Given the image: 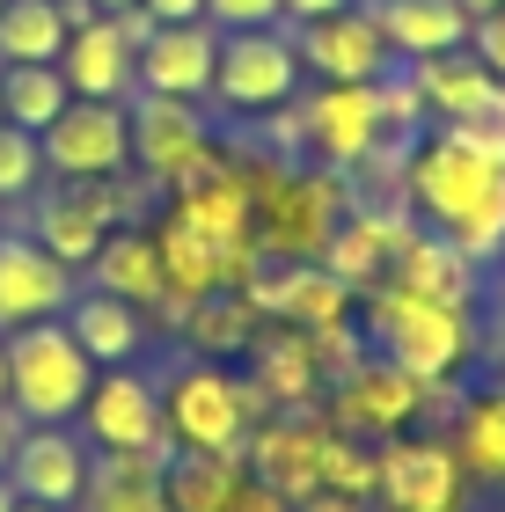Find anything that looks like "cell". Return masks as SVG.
I'll return each mask as SVG.
<instances>
[{
  "label": "cell",
  "mask_w": 505,
  "mask_h": 512,
  "mask_svg": "<svg viewBox=\"0 0 505 512\" xmlns=\"http://www.w3.org/2000/svg\"><path fill=\"white\" fill-rule=\"evenodd\" d=\"M410 198L432 235H447L476 264L505 249V161H484L447 125H432V139H410Z\"/></svg>",
  "instance_id": "6da1fadb"
},
{
  "label": "cell",
  "mask_w": 505,
  "mask_h": 512,
  "mask_svg": "<svg viewBox=\"0 0 505 512\" xmlns=\"http://www.w3.org/2000/svg\"><path fill=\"white\" fill-rule=\"evenodd\" d=\"M88 388H96V359L74 344L66 315L8 330V410L22 425H74Z\"/></svg>",
  "instance_id": "7a4b0ae2"
},
{
  "label": "cell",
  "mask_w": 505,
  "mask_h": 512,
  "mask_svg": "<svg viewBox=\"0 0 505 512\" xmlns=\"http://www.w3.org/2000/svg\"><path fill=\"white\" fill-rule=\"evenodd\" d=\"M374 352L388 366H403L410 381L432 388L469 359V322H462V308H440V300H425V293L381 286L374 293Z\"/></svg>",
  "instance_id": "3957f363"
},
{
  "label": "cell",
  "mask_w": 505,
  "mask_h": 512,
  "mask_svg": "<svg viewBox=\"0 0 505 512\" xmlns=\"http://www.w3.org/2000/svg\"><path fill=\"white\" fill-rule=\"evenodd\" d=\"M301 52L293 37L271 22V30H227L220 37V66H213V96L235 118H279V110L301 103Z\"/></svg>",
  "instance_id": "277c9868"
},
{
  "label": "cell",
  "mask_w": 505,
  "mask_h": 512,
  "mask_svg": "<svg viewBox=\"0 0 505 512\" xmlns=\"http://www.w3.org/2000/svg\"><path fill=\"white\" fill-rule=\"evenodd\" d=\"M162 425L183 454H242L249 395L220 359H183L162 388Z\"/></svg>",
  "instance_id": "5b68a950"
},
{
  "label": "cell",
  "mask_w": 505,
  "mask_h": 512,
  "mask_svg": "<svg viewBox=\"0 0 505 512\" xmlns=\"http://www.w3.org/2000/svg\"><path fill=\"white\" fill-rule=\"evenodd\" d=\"M44 147V169L59 183H103V176H125L132 169V103H96V96H74L52 125L37 132Z\"/></svg>",
  "instance_id": "8992f818"
},
{
  "label": "cell",
  "mask_w": 505,
  "mask_h": 512,
  "mask_svg": "<svg viewBox=\"0 0 505 512\" xmlns=\"http://www.w3.org/2000/svg\"><path fill=\"white\" fill-rule=\"evenodd\" d=\"M462 454L447 439H381L374 447V505L388 512H462Z\"/></svg>",
  "instance_id": "52a82bcc"
},
{
  "label": "cell",
  "mask_w": 505,
  "mask_h": 512,
  "mask_svg": "<svg viewBox=\"0 0 505 512\" xmlns=\"http://www.w3.org/2000/svg\"><path fill=\"white\" fill-rule=\"evenodd\" d=\"M81 425L103 454H162V461L176 454V439L162 425V388L147 374H132V366L96 374V388H88V403H81Z\"/></svg>",
  "instance_id": "ba28073f"
},
{
  "label": "cell",
  "mask_w": 505,
  "mask_h": 512,
  "mask_svg": "<svg viewBox=\"0 0 505 512\" xmlns=\"http://www.w3.org/2000/svg\"><path fill=\"white\" fill-rule=\"evenodd\" d=\"M301 110V147L315 161H330V169H359L366 154L381 147V110H374V81H323L308 103H293Z\"/></svg>",
  "instance_id": "9c48e42d"
},
{
  "label": "cell",
  "mask_w": 505,
  "mask_h": 512,
  "mask_svg": "<svg viewBox=\"0 0 505 512\" xmlns=\"http://www.w3.org/2000/svg\"><path fill=\"white\" fill-rule=\"evenodd\" d=\"M132 161L154 183H191L213 169V139H205L198 103H169V96H140L132 103Z\"/></svg>",
  "instance_id": "30bf717a"
},
{
  "label": "cell",
  "mask_w": 505,
  "mask_h": 512,
  "mask_svg": "<svg viewBox=\"0 0 505 512\" xmlns=\"http://www.w3.org/2000/svg\"><path fill=\"white\" fill-rule=\"evenodd\" d=\"M66 308H74V271L37 235H8L0 227V337L30 330V322H52Z\"/></svg>",
  "instance_id": "8fae6325"
},
{
  "label": "cell",
  "mask_w": 505,
  "mask_h": 512,
  "mask_svg": "<svg viewBox=\"0 0 505 512\" xmlns=\"http://www.w3.org/2000/svg\"><path fill=\"white\" fill-rule=\"evenodd\" d=\"M293 52H301V66L315 81H381L388 66H396V52H388V37H381V22L366 15V0L359 8H337L323 22H301L293 30Z\"/></svg>",
  "instance_id": "7c38bea8"
},
{
  "label": "cell",
  "mask_w": 505,
  "mask_h": 512,
  "mask_svg": "<svg viewBox=\"0 0 505 512\" xmlns=\"http://www.w3.org/2000/svg\"><path fill=\"white\" fill-rule=\"evenodd\" d=\"M213 66H220V30L213 22H162V30L140 44V96L205 103L213 96Z\"/></svg>",
  "instance_id": "4fadbf2b"
},
{
  "label": "cell",
  "mask_w": 505,
  "mask_h": 512,
  "mask_svg": "<svg viewBox=\"0 0 505 512\" xmlns=\"http://www.w3.org/2000/svg\"><path fill=\"white\" fill-rule=\"evenodd\" d=\"M8 483H15V498L66 512V505H81V491H88V447L66 425H22L15 454H8Z\"/></svg>",
  "instance_id": "5bb4252c"
},
{
  "label": "cell",
  "mask_w": 505,
  "mask_h": 512,
  "mask_svg": "<svg viewBox=\"0 0 505 512\" xmlns=\"http://www.w3.org/2000/svg\"><path fill=\"white\" fill-rule=\"evenodd\" d=\"M59 74H66L74 96H96V103H132V96H140V52L110 30V15L81 22V30L66 37Z\"/></svg>",
  "instance_id": "9a60e30c"
},
{
  "label": "cell",
  "mask_w": 505,
  "mask_h": 512,
  "mask_svg": "<svg viewBox=\"0 0 505 512\" xmlns=\"http://www.w3.org/2000/svg\"><path fill=\"white\" fill-rule=\"evenodd\" d=\"M425 403V381H410L403 366H359V374H344L337 388V425L359 432V439H396L410 417Z\"/></svg>",
  "instance_id": "2e32d148"
},
{
  "label": "cell",
  "mask_w": 505,
  "mask_h": 512,
  "mask_svg": "<svg viewBox=\"0 0 505 512\" xmlns=\"http://www.w3.org/2000/svg\"><path fill=\"white\" fill-rule=\"evenodd\" d=\"M110 227H118V220H110L103 183H59V191L37 205V227H30V235H37L44 249H52L66 271H88Z\"/></svg>",
  "instance_id": "e0dca14e"
},
{
  "label": "cell",
  "mask_w": 505,
  "mask_h": 512,
  "mask_svg": "<svg viewBox=\"0 0 505 512\" xmlns=\"http://www.w3.org/2000/svg\"><path fill=\"white\" fill-rule=\"evenodd\" d=\"M366 15L381 22L388 52H396L403 66L462 52V44H469V8H462V0H366Z\"/></svg>",
  "instance_id": "ac0fdd59"
},
{
  "label": "cell",
  "mask_w": 505,
  "mask_h": 512,
  "mask_svg": "<svg viewBox=\"0 0 505 512\" xmlns=\"http://www.w3.org/2000/svg\"><path fill=\"white\" fill-rule=\"evenodd\" d=\"M66 330H74V344L96 359V374H110V366H132V359H140V344H147L140 308H132V300H118V293H103V286L74 293Z\"/></svg>",
  "instance_id": "d6986e66"
},
{
  "label": "cell",
  "mask_w": 505,
  "mask_h": 512,
  "mask_svg": "<svg viewBox=\"0 0 505 512\" xmlns=\"http://www.w3.org/2000/svg\"><path fill=\"white\" fill-rule=\"evenodd\" d=\"M396 286L469 315V300H476V256H462L447 235H403V249H396Z\"/></svg>",
  "instance_id": "ffe728a7"
},
{
  "label": "cell",
  "mask_w": 505,
  "mask_h": 512,
  "mask_svg": "<svg viewBox=\"0 0 505 512\" xmlns=\"http://www.w3.org/2000/svg\"><path fill=\"white\" fill-rule=\"evenodd\" d=\"M81 505L88 512H169L162 454H103V461H88Z\"/></svg>",
  "instance_id": "44dd1931"
},
{
  "label": "cell",
  "mask_w": 505,
  "mask_h": 512,
  "mask_svg": "<svg viewBox=\"0 0 505 512\" xmlns=\"http://www.w3.org/2000/svg\"><path fill=\"white\" fill-rule=\"evenodd\" d=\"M88 271H96V286H103V293L132 300V308H140V300H162V293H169V278H162V249H154L147 227H110Z\"/></svg>",
  "instance_id": "7402d4cb"
},
{
  "label": "cell",
  "mask_w": 505,
  "mask_h": 512,
  "mask_svg": "<svg viewBox=\"0 0 505 512\" xmlns=\"http://www.w3.org/2000/svg\"><path fill=\"white\" fill-rule=\"evenodd\" d=\"M410 74H418V96H425V118H432V125L469 118V110L498 88V81H491V66L476 59L469 44H462V52H440V59H418Z\"/></svg>",
  "instance_id": "603a6c76"
},
{
  "label": "cell",
  "mask_w": 505,
  "mask_h": 512,
  "mask_svg": "<svg viewBox=\"0 0 505 512\" xmlns=\"http://www.w3.org/2000/svg\"><path fill=\"white\" fill-rule=\"evenodd\" d=\"M66 37L74 22L59 0H0V66H59Z\"/></svg>",
  "instance_id": "cb8c5ba5"
},
{
  "label": "cell",
  "mask_w": 505,
  "mask_h": 512,
  "mask_svg": "<svg viewBox=\"0 0 505 512\" xmlns=\"http://www.w3.org/2000/svg\"><path fill=\"white\" fill-rule=\"evenodd\" d=\"M162 491H169V512H227L242 498L235 483V454H169L162 461Z\"/></svg>",
  "instance_id": "d4e9b609"
},
{
  "label": "cell",
  "mask_w": 505,
  "mask_h": 512,
  "mask_svg": "<svg viewBox=\"0 0 505 512\" xmlns=\"http://www.w3.org/2000/svg\"><path fill=\"white\" fill-rule=\"evenodd\" d=\"M154 249H162V278L176 293H220V278H235V271H227V264H235V249L213 242V235H198L191 220H169Z\"/></svg>",
  "instance_id": "484cf974"
},
{
  "label": "cell",
  "mask_w": 505,
  "mask_h": 512,
  "mask_svg": "<svg viewBox=\"0 0 505 512\" xmlns=\"http://www.w3.org/2000/svg\"><path fill=\"white\" fill-rule=\"evenodd\" d=\"M257 469H264V491H279L286 505H301V498H315V483H323V439L286 417V425L264 439Z\"/></svg>",
  "instance_id": "4316f807"
},
{
  "label": "cell",
  "mask_w": 505,
  "mask_h": 512,
  "mask_svg": "<svg viewBox=\"0 0 505 512\" xmlns=\"http://www.w3.org/2000/svg\"><path fill=\"white\" fill-rule=\"evenodd\" d=\"M257 300H271V308L286 315V330H337L352 286H344L337 271H286L279 286H257Z\"/></svg>",
  "instance_id": "83f0119b"
},
{
  "label": "cell",
  "mask_w": 505,
  "mask_h": 512,
  "mask_svg": "<svg viewBox=\"0 0 505 512\" xmlns=\"http://www.w3.org/2000/svg\"><path fill=\"white\" fill-rule=\"evenodd\" d=\"M74 103L59 66H0V118L22 125V132H44L59 110Z\"/></svg>",
  "instance_id": "f1b7e54d"
},
{
  "label": "cell",
  "mask_w": 505,
  "mask_h": 512,
  "mask_svg": "<svg viewBox=\"0 0 505 512\" xmlns=\"http://www.w3.org/2000/svg\"><path fill=\"white\" fill-rule=\"evenodd\" d=\"M454 454H462V469L505 476V388H484V395H469V403H462Z\"/></svg>",
  "instance_id": "f546056e"
},
{
  "label": "cell",
  "mask_w": 505,
  "mask_h": 512,
  "mask_svg": "<svg viewBox=\"0 0 505 512\" xmlns=\"http://www.w3.org/2000/svg\"><path fill=\"white\" fill-rule=\"evenodd\" d=\"M257 381L279 395V403H308V395H315V344L293 337V330L257 344Z\"/></svg>",
  "instance_id": "4dcf8cb0"
},
{
  "label": "cell",
  "mask_w": 505,
  "mask_h": 512,
  "mask_svg": "<svg viewBox=\"0 0 505 512\" xmlns=\"http://www.w3.org/2000/svg\"><path fill=\"white\" fill-rule=\"evenodd\" d=\"M37 176H44V147H37V132H22V125L0 118V205L30 198V191H37Z\"/></svg>",
  "instance_id": "1f68e13d"
},
{
  "label": "cell",
  "mask_w": 505,
  "mask_h": 512,
  "mask_svg": "<svg viewBox=\"0 0 505 512\" xmlns=\"http://www.w3.org/2000/svg\"><path fill=\"white\" fill-rule=\"evenodd\" d=\"M323 483H337V498H374V454L366 447H352L344 432H330L323 439Z\"/></svg>",
  "instance_id": "d6a6232c"
},
{
  "label": "cell",
  "mask_w": 505,
  "mask_h": 512,
  "mask_svg": "<svg viewBox=\"0 0 505 512\" xmlns=\"http://www.w3.org/2000/svg\"><path fill=\"white\" fill-rule=\"evenodd\" d=\"M447 132L462 139V147H476L484 161H505V81H498L491 96H484V103L469 110V118H454Z\"/></svg>",
  "instance_id": "836d02e7"
},
{
  "label": "cell",
  "mask_w": 505,
  "mask_h": 512,
  "mask_svg": "<svg viewBox=\"0 0 505 512\" xmlns=\"http://www.w3.org/2000/svg\"><path fill=\"white\" fill-rule=\"evenodd\" d=\"M205 22L213 30H271V22H286V0H205Z\"/></svg>",
  "instance_id": "e575fe53"
},
{
  "label": "cell",
  "mask_w": 505,
  "mask_h": 512,
  "mask_svg": "<svg viewBox=\"0 0 505 512\" xmlns=\"http://www.w3.org/2000/svg\"><path fill=\"white\" fill-rule=\"evenodd\" d=\"M469 52L491 66V81H505V8H491V15L469 22Z\"/></svg>",
  "instance_id": "d590c367"
},
{
  "label": "cell",
  "mask_w": 505,
  "mask_h": 512,
  "mask_svg": "<svg viewBox=\"0 0 505 512\" xmlns=\"http://www.w3.org/2000/svg\"><path fill=\"white\" fill-rule=\"evenodd\" d=\"M154 22H205V0H140Z\"/></svg>",
  "instance_id": "8d00e7d4"
},
{
  "label": "cell",
  "mask_w": 505,
  "mask_h": 512,
  "mask_svg": "<svg viewBox=\"0 0 505 512\" xmlns=\"http://www.w3.org/2000/svg\"><path fill=\"white\" fill-rule=\"evenodd\" d=\"M337 8H359V0H286V22H323Z\"/></svg>",
  "instance_id": "74e56055"
},
{
  "label": "cell",
  "mask_w": 505,
  "mask_h": 512,
  "mask_svg": "<svg viewBox=\"0 0 505 512\" xmlns=\"http://www.w3.org/2000/svg\"><path fill=\"white\" fill-rule=\"evenodd\" d=\"M15 439H22V417H15V410H0V476H8V454H15Z\"/></svg>",
  "instance_id": "f35d334b"
},
{
  "label": "cell",
  "mask_w": 505,
  "mask_h": 512,
  "mask_svg": "<svg viewBox=\"0 0 505 512\" xmlns=\"http://www.w3.org/2000/svg\"><path fill=\"white\" fill-rule=\"evenodd\" d=\"M301 512H366L359 498H301Z\"/></svg>",
  "instance_id": "ab89813d"
},
{
  "label": "cell",
  "mask_w": 505,
  "mask_h": 512,
  "mask_svg": "<svg viewBox=\"0 0 505 512\" xmlns=\"http://www.w3.org/2000/svg\"><path fill=\"white\" fill-rule=\"evenodd\" d=\"M0 410H8V337H0Z\"/></svg>",
  "instance_id": "60d3db41"
},
{
  "label": "cell",
  "mask_w": 505,
  "mask_h": 512,
  "mask_svg": "<svg viewBox=\"0 0 505 512\" xmlns=\"http://www.w3.org/2000/svg\"><path fill=\"white\" fill-rule=\"evenodd\" d=\"M96 15H118V8H140V0H88Z\"/></svg>",
  "instance_id": "b9f144b4"
},
{
  "label": "cell",
  "mask_w": 505,
  "mask_h": 512,
  "mask_svg": "<svg viewBox=\"0 0 505 512\" xmlns=\"http://www.w3.org/2000/svg\"><path fill=\"white\" fill-rule=\"evenodd\" d=\"M462 8H469V22H476V15H491V8H505V0H462Z\"/></svg>",
  "instance_id": "7bdbcfd3"
},
{
  "label": "cell",
  "mask_w": 505,
  "mask_h": 512,
  "mask_svg": "<svg viewBox=\"0 0 505 512\" xmlns=\"http://www.w3.org/2000/svg\"><path fill=\"white\" fill-rule=\"evenodd\" d=\"M15 505H22V498H15V483H8V476H0V512H15Z\"/></svg>",
  "instance_id": "ee69618b"
},
{
  "label": "cell",
  "mask_w": 505,
  "mask_h": 512,
  "mask_svg": "<svg viewBox=\"0 0 505 512\" xmlns=\"http://www.w3.org/2000/svg\"><path fill=\"white\" fill-rule=\"evenodd\" d=\"M15 512H59V505H30V498H22V505H15Z\"/></svg>",
  "instance_id": "f6af8a7d"
},
{
  "label": "cell",
  "mask_w": 505,
  "mask_h": 512,
  "mask_svg": "<svg viewBox=\"0 0 505 512\" xmlns=\"http://www.w3.org/2000/svg\"><path fill=\"white\" fill-rule=\"evenodd\" d=\"M0 220H8V213H0Z\"/></svg>",
  "instance_id": "bcb514c9"
}]
</instances>
